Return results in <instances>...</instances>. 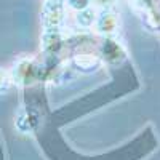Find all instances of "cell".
I'll list each match as a JSON object with an SVG mask.
<instances>
[{
  "label": "cell",
  "mask_w": 160,
  "mask_h": 160,
  "mask_svg": "<svg viewBox=\"0 0 160 160\" xmlns=\"http://www.w3.org/2000/svg\"><path fill=\"white\" fill-rule=\"evenodd\" d=\"M98 26H99V31L101 32H104V34H111V32H114L115 31V26H117V21H115V18H114V15H102V18H99V21H98Z\"/></svg>",
  "instance_id": "cell-1"
}]
</instances>
